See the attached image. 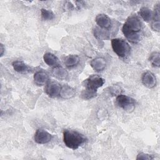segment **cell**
<instances>
[{
  "label": "cell",
  "instance_id": "cell-1",
  "mask_svg": "<svg viewBox=\"0 0 160 160\" xmlns=\"http://www.w3.org/2000/svg\"><path fill=\"white\" fill-rule=\"evenodd\" d=\"M142 30V23L136 15L128 18L122 28V31L126 38L132 43H138L140 41V32Z\"/></svg>",
  "mask_w": 160,
  "mask_h": 160
},
{
  "label": "cell",
  "instance_id": "cell-2",
  "mask_svg": "<svg viewBox=\"0 0 160 160\" xmlns=\"http://www.w3.org/2000/svg\"><path fill=\"white\" fill-rule=\"evenodd\" d=\"M87 140V138L78 131L71 129H64L63 131L64 143L70 149H77Z\"/></svg>",
  "mask_w": 160,
  "mask_h": 160
},
{
  "label": "cell",
  "instance_id": "cell-3",
  "mask_svg": "<svg viewBox=\"0 0 160 160\" xmlns=\"http://www.w3.org/2000/svg\"><path fill=\"white\" fill-rule=\"evenodd\" d=\"M113 51L121 58H128L131 52V47L128 42L122 38H114L111 40Z\"/></svg>",
  "mask_w": 160,
  "mask_h": 160
},
{
  "label": "cell",
  "instance_id": "cell-4",
  "mask_svg": "<svg viewBox=\"0 0 160 160\" xmlns=\"http://www.w3.org/2000/svg\"><path fill=\"white\" fill-rule=\"evenodd\" d=\"M105 82V80L98 75L92 74L82 82V85L84 87V90L97 94L98 89L102 87Z\"/></svg>",
  "mask_w": 160,
  "mask_h": 160
},
{
  "label": "cell",
  "instance_id": "cell-5",
  "mask_svg": "<svg viewBox=\"0 0 160 160\" xmlns=\"http://www.w3.org/2000/svg\"><path fill=\"white\" fill-rule=\"evenodd\" d=\"M116 104L127 112H132L136 106V101L126 95H118L116 99Z\"/></svg>",
  "mask_w": 160,
  "mask_h": 160
},
{
  "label": "cell",
  "instance_id": "cell-6",
  "mask_svg": "<svg viewBox=\"0 0 160 160\" xmlns=\"http://www.w3.org/2000/svg\"><path fill=\"white\" fill-rule=\"evenodd\" d=\"M52 138V135L46 130L39 129H37L34 136V141L39 144H44L51 141Z\"/></svg>",
  "mask_w": 160,
  "mask_h": 160
},
{
  "label": "cell",
  "instance_id": "cell-7",
  "mask_svg": "<svg viewBox=\"0 0 160 160\" xmlns=\"http://www.w3.org/2000/svg\"><path fill=\"white\" fill-rule=\"evenodd\" d=\"M95 21L98 26L103 30L108 31L112 27V21L111 18L105 14H98L96 17Z\"/></svg>",
  "mask_w": 160,
  "mask_h": 160
},
{
  "label": "cell",
  "instance_id": "cell-8",
  "mask_svg": "<svg viewBox=\"0 0 160 160\" xmlns=\"http://www.w3.org/2000/svg\"><path fill=\"white\" fill-rule=\"evenodd\" d=\"M61 86L56 81H49L46 84L45 92L51 98H56L60 95Z\"/></svg>",
  "mask_w": 160,
  "mask_h": 160
},
{
  "label": "cell",
  "instance_id": "cell-9",
  "mask_svg": "<svg viewBox=\"0 0 160 160\" xmlns=\"http://www.w3.org/2000/svg\"><path fill=\"white\" fill-rule=\"evenodd\" d=\"M141 81L144 86L149 89L154 88L157 83L156 76L149 71H146L142 74Z\"/></svg>",
  "mask_w": 160,
  "mask_h": 160
},
{
  "label": "cell",
  "instance_id": "cell-10",
  "mask_svg": "<svg viewBox=\"0 0 160 160\" xmlns=\"http://www.w3.org/2000/svg\"><path fill=\"white\" fill-rule=\"evenodd\" d=\"M33 78L34 83L39 86L46 85L49 82L48 74L42 70L38 71L35 72Z\"/></svg>",
  "mask_w": 160,
  "mask_h": 160
},
{
  "label": "cell",
  "instance_id": "cell-11",
  "mask_svg": "<svg viewBox=\"0 0 160 160\" xmlns=\"http://www.w3.org/2000/svg\"><path fill=\"white\" fill-rule=\"evenodd\" d=\"M12 65L14 71L21 74H27L32 71V68L22 61H14Z\"/></svg>",
  "mask_w": 160,
  "mask_h": 160
},
{
  "label": "cell",
  "instance_id": "cell-12",
  "mask_svg": "<svg viewBox=\"0 0 160 160\" xmlns=\"http://www.w3.org/2000/svg\"><path fill=\"white\" fill-rule=\"evenodd\" d=\"M90 66L94 71L100 72L105 69L106 61L103 58H96L91 61Z\"/></svg>",
  "mask_w": 160,
  "mask_h": 160
},
{
  "label": "cell",
  "instance_id": "cell-13",
  "mask_svg": "<svg viewBox=\"0 0 160 160\" xmlns=\"http://www.w3.org/2000/svg\"><path fill=\"white\" fill-rule=\"evenodd\" d=\"M80 61L79 57L76 54H70L65 57L64 63L68 68H72L76 66Z\"/></svg>",
  "mask_w": 160,
  "mask_h": 160
},
{
  "label": "cell",
  "instance_id": "cell-14",
  "mask_svg": "<svg viewBox=\"0 0 160 160\" xmlns=\"http://www.w3.org/2000/svg\"><path fill=\"white\" fill-rule=\"evenodd\" d=\"M43 60L49 66L56 67L58 64V58L51 52H46L43 55Z\"/></svg>",
  "mask_w": 160,
  "mask_h": 160
},
{
  "label": "cell",
  "instance_id": "cell-15",
  "mask_svg": "<svg viewBox=\"0 0 160 160\" xmlns=\"http://www.w3.org/2000/svg\"><path fill=\"white\" fill-rule=\"evenodd\" d=\"M75 94L74 89L68 85H64L61 87L59 96L64 99H69L72 98Z\"/></svg>",
  "mask_w": 160,
  "mask_h": 160
},
{
  "label": "cell",
  "instance_id": "cell-16",
  "mask_svg": "<svg viewBox=\"0 0 160 160\" xmlns=\"http://www.w3.org/2000/svg\"><path fill=\"white\" fill-rule=\"evenodd\" d=\"M52 74L55 78L59 79H66L68 77V71L62 67L59 66L54 67L52 71Z\"/></svg>",
  "mask_w": 160,
  "mask_h": 160
},
{
  "label": "cell",
  "instance_id": "cell-17",
  "mask_svg": "<svg viewBox=\"0 0 160 160\" xmlns=\"http://www.w3.org/2000/svg\"><path fill=\"white\" fill-rule=\"evenodd\" d=\"M139 14L142 19L146 22H149L152 17V11L147 7L141 8L139 10Z\"/></svg>",
  "mask_w": 160,
  "mask_h": 160
},
{
  "label": "cell",
  "instance_id": "cell-18",
  "mask_svg": "<svg viewBox=\"0 0 160 160\" xmlns=\"http://www.w3.org/2000/svg\"><path fill=\"white\" fill-rule=\"evenodd\" d=\"M149 61L153 66L159 68L160 66V53L157 51L152 52L149 57Z\"/></svg>",
  "mask_w": 160,
  "mask_h": 160
},
{
  "label": "cell",
  "instance_id": "cell-19",
  "mask_svg": "<svg viewBox=\"0 0 160 160\" xmlns=\"http://www.w3.org/2000/svg\"><path fill=\"white\" fill-rule=\"evenodd\" d=\"M41 16L44 21H50L54 18L55 14L52 11L42 8L41 9Z\"/></svg>",
  "mask_w": 160,
  "mask_h": 160
},
{
  "label": "cell",
  "instance_id": "cell-20",
  "mask_svg": "<svg viewBox=\"0 0 160 160\" xmlns=\"http://www.w3.org/2000/svg\"><path fill=\"white\" fill-rule=\"evenodd\" d=\"M94 36L98 39H107L109 38L108 33L107 32V31H105V30H103V29H99L98 28H96L94 30Z\"/></svg>",
  "mask_w": 160,
  "mask_h": 160
},
{
  "label": "cell",
  "instance_id": "cell-21",
  "mask_svg": "<svg viewBox=\"0 0 160 160\" xmlns=\"http://www.w3.org/2000/svg\"><path fill=\"white\" fill-rule=\"evenodd\" d=\"M154 156L152 154H147V153H144V152H140L137 155L136 157V159L139 160V159H143V160H151V159H154Z\"/></svg>",
  "mask_w": 160,
  "mask_h": 160
},
{
  "label": "cell",
  "instance_id": "cell-22",
  "mask_svg": "<svg viewBox=\"0 0 160 160\" xmlns=\"http://www.w3.org/2000/svg\"><path fill=\"white\" fill-rule=\"evenodd\" d=\"M151 29L154 31L159 32L160 30V22L159 21H152V23L151 24Z\"/></svg>",
  "mask_w": 160,
  "mask_h": 160
},
{
  "label": "cell",
  "instance_id": "cell-23",
  "mask_svg": "<svg viewBox=\"0 0 160 160\" xmlns=\"http://www.w3.org/2000/svg\"><path fill=\"white\" fill-rule=\"evenodd\" d=\"M0 49H1V57H2L4 54V51H5V48L4 47L3 44H1V46H0Z\"/></svg>",
  "mask_w": 160,
  "mask_h": 160
}]
</instances>
